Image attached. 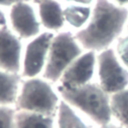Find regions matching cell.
Segmentation results:
<instances>
[{
  "mask_svg": "<svg viewBox=\"0 0 128 128\" xmlns=\"http://www.w3.org/2000/svg\"><path fill=\"white\" fill-rule=\"evenodd\" d=\"M127 23V7L111 0H95L89 22L74 35L83 49L101 52L118 39Z\"/></svg>",
  "mask_w": 128,
  "mask_h": 128,
  "instance_id": "6da1fadb",
  "label": "cell"
},
{
  "mask_svg": "<svg viewBox=\"0 0 128 128\" xmlns=\"http://www.w3.org/2000/svg\"><path fill=\"white\" fill-rule=\"evenodd\" d=\"M61 99L66 101L75 110L85 114L99 126L111 122L110 95L103 90L99 83L89 82L85 85L64 88L58 86Z\"/></svg>",
  "mask_w": 128,
  "mask_h": 128,
  "instance_id": "7a4b0ae2",
  "label": "cell"
},
{
  "mask_svg": "<svg viewBox=\"0 0 128 128\" xmlns=\"http://www.w3.org/2000/svg\"><path fill=\"white\" fill-rule=\"evenodd\" d=\"M50 83L44 78H25L21 83L15 109L56 117L61 99Z\"/></svg>",
  "mask_w": 128,
  "mask_h": 128,
  "instance_id": "3957f363",
  "label": "cell"
},
{
  "mask_svg": "<svg viewBox=\"0 0 128 128\" xmlns=\"http://www.w3.org/2000/svg\"><path fill=\"white\" fill-rule=\"evenodd\" d=\"M83 47L70 31H61L54 35L46 65L43 70V78L49 82H58L69 65L83 53Z\"/></svg>",
  "mask_w": 128,
  "mask_h": 128,
  "instance_id": "277c9868",
  "label": "cell"
},
{
  "mask_svg": "<svg viewBox=\"0 0 128 128\" xmlns=\"http://www.w3.org/2000/svg\"><path fill=\"white\" fill-rule=\"evenodd\" d=\"M96 69L99 85L109 95L128 87V69L121 63L113 48L98 52Z\"/></svg>",
  "mask_w": 128,
  "mask_h": 128,
  "instance_id": "5b68a950",
  "label": "cell"
},
{
  "mask_svg": "<svg viewBox=\"0 0 128 128\" xmlns=\"http://www.w3.org/2000/svg\"><path fill=\"white\" fill-rule=\"evenodd\" d=\"M54 33L50 31L41 32L32 38L25 47L22 59L21 76L24 78L37 77L46 65V60Z\"/></svg>",
  "mask_w": 128,
  "mask_h": 128,
  "instance_id": "8992f818",
  "label": "cell"
},
{
  "mask_svg": "<svg viewBox=\"0 0 128 128\" xmlns=\"http://www.w3.org/2000/svg\"><path fill=\"white\" fill-rule=\"evenodd\" d=\"M9 21L12 31L20 39L34 38L41 33L38 12L29 1L14 4L9 10Z\"/></svg>",
  "mask_w": 128,
  "mask_h": 128,
  "instance_id": "52a82bcc",
  "label": "cell"
},
{
  "mask_svg": "<svg viewBox=\"0 0 128 128\" xmlns=\"http://www.w3.org/2000/svg\"><path fill=\"white\" fill-rule=\"evenodd\" d=\"M97 64L95 51L87 50L75 59L62 74L59 82L60 87L74 88L91 82Z\"/></svg>",
  "mask_w": 128,
  "mask_h": 128,
  "instance_id": "ba28073f",
  "label": "cell"
},
{
  "mask_svg": "<svg viewBox=\"0 0 128 128\" xmlns=\"http://www.w3.org/2000/svg\"><path fill=\"white\" fill-rule=\"evenodd\" d=\"M21 39L8 25L0 28V69L20 74L22 69Z\"/></svg>",
  "mask_w": 128,
  "mask_h": 128,
  "instance_id": "9c48e42d",
  "label": "cell"
},
{
  "mask_svg": "<svg viewBox=\"0 0 128 128\" xmlns=\"http://www.w3.org/2000/svg\"><path fill=\"white\" fill-rule=\"evenodd\" d=\"M38 4V17L41 25L48 31H60L64 24L65 18L63 7L57 0H41Z\"/></svg>",
  "mask_w": 128,
  "mask_h": 128,
  "instance_id": "30bf717a",
  "label": "cell"
},
{
  "mask_svg": "<svg viewBox=\"0 0 128 128\" xmlns=\"http://www.w3.org/2000/svg\"><path fill=\"white\" fill-rule=\"evenodd\" d=\"M22 83V76L0 69V105H15Z\"/></svg>",
  "mask_w": 128,
  "mask_h": 128,
  "instance_id": "8fae6325",
  "label": "cell"
},
{
  "mask_svg": "<svg viewBox=\"0 0 128 128\" xmlns=\"http://www.w3.org/2000/svg\"><path fill=\"white\" fill-rule=\"evenodd\" d=\"M14 128H55V117L17 110Z\"/></svg>",
  "mask_w": 128,
  "mask_h": 128,
  "instance_id": "7c38bea8",
  "label": "cell"
},
{
  "mask_svg": "<svg viewBox=\"0 0 128 128\" xmlns=\"http://www.w3.org/2000/svg\"><path fill=\"white\" fill-rule=\"evenodd\" d=\"M57 128H90L76 110L63 99L60 100L56 114Z\"/></svg>",
  "mask_w": 128,
  "mask_h": 128,
  "instance_id": "4fadbf2b",
  "label": "cell"
},
{
  "mask_svg": "<svg viewBox=\"0 0 128 128\" xmlns=\"http://www.w3.org/2000/svg\"><path fill=\"white\" fill-rule=\"evenodd\" d=\"M65 22L75 29L84 28L90 20L92 14V8L86 5L71 4L63 9Z\"/></svg>",
  "mask_w": 128,
  "mask_h": 128,
  "instance_id": "5bb4252c",
  "label": "cell"
},
{
  "mask_svg": "<svg viewBox=\"0 0 128 128\" xmlns=\"http://www.w3.org/2000/svg\"><path fill=\"white\" fill-rule=\"evenodd\" d=\"M110 107L112 118L123 128H128V87L110 95Z\"/></svg>",
  "mask_w": 128,
  "mask_h": 128,
  "instance_id": "9a60e30c",
  "label": "cell"
},
{
  "mask_svg": "<svg viewBox=\"0 0 128 128\" xmlns=\"http://www.w3.org/2000/svg\"><path fill=\"white\" fill-rule=\"evenodd\" d=\"M16 111L15 107L0 105V128H14Z\"/></svg>",
  "mask_w": 128,
  "mask_h": 128,
  "instance_id": "2e32d148",
  "label": "cell"
},
{
  "mask_svg": "<svg viewBox=\"0 0 128 128\" xmlns=\"http://www.w3.org/2000/svg\"><path fill=\"white\" fill-rule=\"evenodd\" d=\"M115 51L121 63L128 69V34L118 39Z\"/></svg>",
  "mask_w": 128,
  "mask_h": 128,
  "instance_id": "e0dca14e",
  "label": "cell"
},
{
  "mask_svg": "<svg viewBox=\"0 0 128 128\" xmlns=\"http://www.w3.org/2000/svg\"><path fill=\"white\" fill-rule=\"evenodd\" d=\"M22 1H30V0H0V6L2 7H11L14 4Z\"/></svg>",
  "mask_w": 128,
  "mask_h": 128,
  "instance_id": "ac0fdd59",
  "label": "cell"
},
{
  "mask_svg": "<svg viewBox=\"0 0 128 128\" xmlns=\"http://www.w3.org/2000/svg\"><path fill=\"white\" fill-rule=\"evenodd\" d=\"M66 2L72 3V4H77V5H86L90 6L95 0H65Z\"/></svg>",
  "mask_w": 128,
  "mask_h": 128,
  "instance_id": "d6986e66",
  "label": "cell"
},
{
  "mask_svg": "<svg viewBox=\"0 0 128 128\" xmlns=\"http://www.w3.org/2000/svg\"><path fill=\"white\" fill-rule=\"evenodd\" d=\"M100 128H123L121 125H119L118 123H113L112 121L107 123V124H104V125H101Z\"/></svg>",
  "mask_w": 128,
  "mask_h": 128,
  "instance_id": "ffe728a7",
  "label": "cell"
},
{
  "mask_svg": "<svg viewBox=\"0 0 128 128\" xmlns=\"http://www.w3.org/2000/svg\"><path fill=\"white\" fill-rule=\"evenodd\" d=\"M4 25H7V18L5 13L0 9V28L3 27Z\"/></svg>",
  "mask_w": 128,
  "mask_h": 128,
  "instance_id": "44dd1931",
  "label": "cell"
},
{
  "mask_svg": "<svg viewBox=\"0 0 128 128\" xmlns=\"http://www.w3.org/2000/svg\"><path fill=\"white\" fill-rule=\"evenodd\" d=\"M111 1L119 6H123V7H126L128 5V0H111Z\"/></svg>",
  "mask_w": 128,
  "mask_h": 128,
  "instance_id": "7402d4cb",
  "label": "cell"
},
{
  "mask_svg": "<svg viewBox=\"0 0 128 128\" xmlns=\"http://www.w3.org/2000/svg\"><path fill=\"white\" fill-rule=\"evenodd\" d=\"M39 1H41V0H35V2H39Z\"/></svg>",
  "mask_w": 128,
  "mask_h": 128,
  "instance_id": "603a6c76",
  "label": "cell"
},
{
  "mask_svg": "<svg viewBox=\"0 0 128 128\" xmlns=\"http://www.w3.org/2000/svg\"><path fill=\"white\" fill-rule=\"evenodd\" d=\"M127 31H128V23H127Z\"/></svg>",
  "mask_w": 128,
  "mask_h": 128,
  "instance_id": "cb8c5ba5",
  "label": "cell"
}]
</instances>
